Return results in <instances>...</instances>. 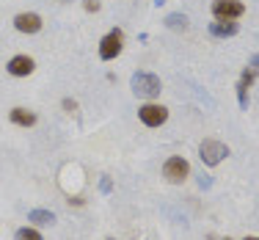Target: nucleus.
Segmentation results:
<instances>
[{
	"instance_id": "nucleus-14",
	"label": "nucleus",
	"mask_w": 259,
	"mask_h": 240,
	"mask_svg": "<svg viewBox=\"0 0 259 240\" xmlns=\"http://www.w3.org/2000/svg\"><path fill=\"white\" fill-rule=\"evenodd\" d=\"M17 240H45V237H41L36 229H30V226H25V229H20V232H17Z\"/></svg>"
},
{
	"instance_id": "nucleus-19",
	"label": "nucleus",
	"mask_w": 259,
	"mask_h": 240,
	"mask_svg": "<svg viewBox=\"0 0 259 240\" xmlns=\"http://www.w3.org/2000/svg\"><path fill=\"white\" fill-rule=\"evenodd\" d=\"M209 237H212V240H229V237H215V235H209Z\"/></svg>"
},
{
	"instance_id": "nucleus-15",
	"label": "nucleus",
	"mask_w": 259,
	"mask_h": 240,
	"mask_svg": "<svg viewBox=\"0 0 259 240\" xmlns=\"http://www.w3.org/2000/svg\"><path fill=\"white\" fill-rule=\"evenodd\" d=\"M61 105H64V110H69V113H75V110H77V102H75V100H69V97H66V100L61 102Z\"/></svg>"
},
{
	"instance_id": "nucleus-21",
	"label": "nucleus",
	"mask_w": 259,
	"mask_h": 240,
	"mask_svg": "<svg viewBox=\"0 0 259 240\" xmlns=\"http://www.w3.org/2000/svg\"><path fill=\"white\" fill-rule=\"evenodd\" d=\"M165 3V0H155V6H163Z\"/></svg>"
},
{
	"instance_id": "nucleus-7",
	"label": "nucleus",
	"mask_w": 259,
	"mask_h": 240,
	"mask_svg": "<svg viewBox=\"0 0 259 240\" xmlns=\"http://www.w3.org/2000/svg\"><path fill=\"white\" fill-rule=\"evenodd\" d=\"M14 28L20 30V33H39V30H41V17L33 14V11L17 14L14 17Z\"/></svg>"
},
{
	"instance_id": "nucleus-22",
	"label": "nucleus",
	"mask_w": 259,
	"mask_h": 240,
	"mask_svg": "<svg viewBox=\"0 0 259 240\" xmlns=\"http://www.w3.org/2000/svg\"><path fill=\"white\" fill-rule=\"evenodd\" d=\"M108 240H113V237H108Z\"/></svg>"
},
{
	"instance_id": "nucleus-12",
	"label": "nucleus",
	"mask_w": 259,
	"mask_h": 240,
	"mask_svg": "<svg viewBox=\"0 0 259 240\" xmlns=\"http://www.w3.org/2000/svg\"><path fill=\"white\" fill-rule=\"evenodd\" d=\"M188 14H168L165 17V25H168L171 30H188Z\"/></svg>"
},
{
	"instance_id": "nucleus-4",
	"label": "nucleus",
	"mask_w": 259,
	"mask_h": 240,
	"mask_svg": "<svg viewBox=\"0 0 259 240\" xmlns=\"http://www.w3.org/2000/svg\"><path fill=\"white\" fill-rule=\"evenodd\" d=\"M138 119L144 122L146 127H160V125H165V119H168V108L155 105V102H146V105L138 108Z\"/></svg>"
},
{
	"instance_id": "nucleus-5",
	"label": "nucleus",
	"mask_w": 259,
	"mask_h": 240,
	"mask_svg": "<svg viewBox=\"0 0 259 240\" xmlns=\"http://www.w3.org/2000/svg\"><path fill=\"white\" fill-rule=\"evenodd\" d=\"M212 14H215V20H237V17L245 14V6L240 0H215Z\"/></svg>"
},
{
	"instance_id": "nucleus-18",
	"label": "nucleus",
	"mask_w": 259,
	"mask_h": 240,
	"mask_svg": "<svg viewBox=\"0 0 259 240\" xmlns=\"http://www.w3.org/2000/svg\"><path fill=\"white\" fill-rule=\"evenodd\" d=\"M251 66H256V69H259V55H254V61H251Z\"/></svg>"
},
{
	"instance_id": "nucleus-20",
	"label": "nucleus",
	"mask_w": 259,
	"mask_h": 240,
	"mask_svg": "<svg viewBox=\"0 0 259 240\" xmlns=\"http://www.w3.org/2000/svg\"><path fill=\"white\" fill-rule=\"evenodd\" d=\"M243 240H259V237H254V235H248V237H243Z\"/></svg>"
},
{
	"instance_id": "nucleus-2",
	"label": "nucleus",
	"mask_w": 259,
	"mask_h": 240,
	"mask_svg": "<svg viewBox=\"0 0 259 240\" xmlns=\"http://www.w3.org/2000/svg\"><path fill=\"white\" fill-rule=\"evenodd\" d=\"M229 155V146L224 141H215V138H204L199 146V157L204 160V166H218L221 160Z\"/></svg>"
},
{
	"instance_id": "nucleus-8",
	"label": "nucleus",
	"mask_w": 259,
	"mask_h": 240,
	"mask_svg": "<svg viewBox=\"0 0 259 240\" xmlns=\"http://www.w3.org/2000/svg\"><path fill=\"white\" fill-rule=\"evenodd\" d=\"M9 75H14V77H28L30 72L36 69V64H33V58L30 55H14V58L9 61Z\"/></svg>"
},
{
	"instance_id": "nucleus-16",
	"label": "nucleus",
	"mask_w": 259,
	"mask_h": 240,
	"mask_svg": "<svg viewBox=\"0 0 259 240\" xmlns=\"http://www.w3.org/2000/svg\"><path fill=\"white\" fill-rule=\"evenodd\" d=\"M85 11H100V0H85Z\"/></svg>"
},
{
	"instance_id": "nucleus-3",
	"label": "nucleus",
	"mask_w": 259,
	"mask_h": 240,
	"mask_svg": "<svg viewBox=\"0 0 259 240\" xmlns=\"http://www.w3.org/2000/svg\"><path fill=\"white\" fill-rule=\"evenodd\" d=\"M163 174H165V180L168 182H185L190 177V163L185 157H168L165 160V166H163Z\"/></svg>"
},
{
	"instance_id": "nucleus-11",
	"label": "nucleus",
	"mask_w": 259,
	"mask_h": 240,
	"mask_svg": "<svg viewBox=\"0 0 259 240\" xmlns=\"http://www.w3.org/2000/svg\"><path fill=\"white\" fill-rule=\"evenodd\" d=\"M28 221H33L36 226H47V224H53V221H55V215L50 210H30Z\"/></svg>"
},
{
	"instance_id": "nucleus-10",
	"label": "nucleus",
	"mask_w": 259,
	"mask_h": 240,
	"mask_svg": "<svg viewBox=\"0 0 259 240\" xmlns=\"http://www.w3.org/2000/svg\"><path fill=\"white\" fill-rule=\"evenodd\" d=\"M11 122L20 127H33L36 125V113L33 110H25V108H14L11 110Z\"/></svg>"
},
{
	"instance_id": "nucleus-1",
	"label": "nucleus",
	"mask_w": 259,
	"mask_h": 240,
	"mask_svg": "<svg viewBox=\"0 0 259 240\" xmlns=\"http://www.w3.org/2000/svg\"><path fill=\"white\" fill-rule=\"evenodd\" d=\"M130 86H133V94L141 97V100H155L160 91H163L160 77L152 75V72H135L133 80H130Z\"/></svg>"
},
{
	"instance_id": "nucleus-9",
	"label": "nucleus",
	"mask_w": 259,
	"mask_h": 240,
	"mask_svg": "<svg viewBox=\"0 0 259 240\" xmlns=\"http://www.w3.org/2000/svg\"><path fill=\"white\" fill-rule=\"evenodd\" d=\"M209 33L218 36V39L234 36V33H237V22H234V20H218V22H212V25H209Z\"/></svg>"
},
{
	"instance_id": "nucleus-6",
	"label": "nucleus",
	"mask_w": 259,
	"mask_h": 240,
	"mask_svg": "<svg viewBox=\"0 0 259 240\" xmlns=\"http://www.w3.org/2000/svg\"><path fill=\"white\" fill-rule=\"evenodd\" d=\"M121 47H124V36H121V30H110V33L100 42V58L102 61H113L116 55L121 53Z\"/></svg>"
},
{
	"instance_id": "nucleus-17",
	"label": "nucleus",
	"mask_w": 259,
	"mask_h": 240,
	"mask_svg": "<svg viewBox=\"0 0 259 240\" xmlns=\"http://www.w3.org/2000/svg\"><path fill=\"white\" fill-rule=\"evenodd\" d=\"M102 190H105V193L110 190V180H108V177H102Z\"/></svg>"
},
{
	"instance_id": "nucleus-13",
	"label": "nucleus",
	"mask_w": 259,
	"mask_h": 240,
	"mask_svg": "<svg viewBox=\"0 0 259 240\" xmlns=\"http://www.w3.org/2000/svg\"><path fill=\"white\" fill-rule=\"evenodd\" d=\"M237 100H240V108H248V83L245 80L237 83Z\"/></svg>"
}]
</instances>
